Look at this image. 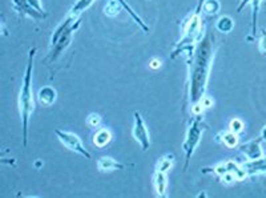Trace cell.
I'll list each match as a JSON object with an SVG mask.
<instances>
[{"mask_svg": "<svg viewBox=\"0 0 266 198\" xmlns=\"http://www.w3.org/2000/svg\"><path fill=\"white\" fill-rule=\"evenodd\" d=\"M133 116H135V126H133L132 134H133V138L140 144L143 152H145L149 149V146H151L149 132H148L147 125L144 122L141 114H140L139 112H135L133 113Z\"/></svg>", "mask_w": 266, "mask_h": 198, "instance_id": "cell-7", "label": "cell"}, {"mask_svg": "<svg viewBox=\"0 0 266 198\" xmlns=\"http://www.w3.org/2000/svg\"><path fill=\"white\" fill-rule=\"evenodd\" d=\"M121 10H124V8L120 3V0H108L104 7V14L108 18H115V16L119 15Z\"/></svg>", "mask_w": 266, "mask_h": 198, "instance_id": "cell-20", "label": "cell"}, {"mask_svg": "<svg viewBox=\"0 0 266 198\" xmlns=\"http://www.w3.org/2000/svg\"><path fill=\"white\" fill-rule=\"evenodd\" d=\"M258 50L266 54V28H261V38H259L258 43Z\"/></svg>", "mask_w": 266, "mask_h": 198, "instance_id": "cell-28", "label": "cell"}, {"mask_svg": "<svg viewBox=\"0 0 266 198\" xmlns=\"http://www.w3.org/2000/svg\"><path fill=\"white\" fill-rule=\"evenodd\" d=\"M95 3V0H77L74 4V7L71 8L70 14L75 16H80L84 11H87L92 4Z\"/></svg>", "mask_w": 266, "mask_h": 198, "instance_id": "cell-21", "label": "cell"}, {"mask_svg": "<svg viewBox=\"0 0 266 198\" xmlns=\"http://www.w3.org/2000/svg\"><path fill=\"white\" fill-rule=\"evenodd\" d=\"M243 129H245V125H243L242 120H239V118H233L229 124V130L237 133V134L242 133Z\"/></svg>", "mask_w": 266, "mask_h": 198, "instance_id": "cell-24", "label": "cell"}, {"mask_svg": "<svg viewBox=\"0 0 266 198\" xmlns=\"http://www.w3.org/2000/svg\"><path fill=\"white\" fill-rule=\"evenodd\" d=\"M220 181L224 185H226V186H229V185H233L234 182H237V178H235V176L231 173V172H226L224 176H221L220 177Z\"/></svg>", "mask_w": 266, "mask_h": 198, "instance_id": "cell-26", "label": "cell"}, {"mask_svg": "<svg viewBox=\"0 0 266 198\" xmlns=\"http://www.w3.org/2000/svg\"><path fill=\"white\" fill-rule=\"evenodd\" d=\"M80 26H81V19L79 18V19H77L76 22H75V23L72 24V26H71V27L68 28V30H67V31L64 32L58 40H56V43L51 44V50L48 52V56H47V62H48V64H54V62L62 56L63 52L70 47L71 43H72V39H74V35L76 34L77 30L80 28Z\"/></svg>", "mask_w": 266, "mask_h": 198, "instance_id": "cell-5", "label": "cell"}, {"mask_svg": "<svg viewBox=\"0 0 266 198\" xmlns=\"http://www.w3.org/2000/svg\"><path fill=\"white\" fill-rule=\"evenodd\" d=\"M243 169L246 170L249 177L258 174H266V156L259 157L255 160H249L246 162L242 164Z\"/></svg>", "mask_w": 266, "mask_h": 198, "instance_id": "cell-11", "label": "cell"}, {"mask_svg": "<svg viewBox=\"0 0 266 198\" xmlns=\"http://www.w3.org/2000/svg\"><path fill=\"white\" fill-rule=\"evenodd\" d=\"M87 126L88 128H97V126H100L101 124V117L97 114V113H91L88 117H87Z\"/></svg>", "mask_w": 266, "mask_h": 198, "instance_id": "cell-25", "label": "cell"}, {"mask_svg": "<svg viewBox=\"0 0 266 198\" xmlns=\"http://www.w3.org/2000/svg\"><path fill=\"white\" fill-rule=\"evenodd\" d=\"M263 0H241V3L237 7V12H241L243 8L246 7L247 4H250L253 7V11H251V26H250V34L251 39L257 35V20H258V14H259V7H261V3Z\"/></svg>", "mask_w": 266, "mask_h": 198, "instance_id": "cell-10", "label": "cell"}, {"mask_svg": "<svg viewBox=\"0 0 266 198\" xmlns=\"http://www.w3.org/2000/svg\"><path fill=\"white\" fill-rule=\"evenodd\" d=\"M233 28H234V22L230 16H221L216 22V30L221 34H229L233 31Z\"/></svg>", "mask_w": 266, "mask_h": 198, "instance_id": "cell-18", "label": "cell"}, {"mask_svg": "<svg viewBox=\"0 0 266 198\" xmlns=\"http://www.w3.org/2000/svg\"><path fill=\"white\" fill-rule=\"evenodd\" d=\"M161 66H162V62L158 58H152L151 62H149V64H148V66H149L151 70H158V68H161Z\"/></svg>", "mask_w": 266, "mask_h": 198, "instance_id": "cell-30", "label": "cell"}, {"mask_svg": "<svg viewBox=\"0 0 266 198\" xmlns=\"http://www.w3.org/2000/svg\"><path fill=\"white\" fill-rule=\"evenodd\" d=\"M166 185H168V178H166L165 172L156 170L153 176V186L154 192L158 197H165L166 196Z\"/></svg>", "mask_w": 266, "mask_h": 198, "instance_id": "cell-14", "label": "cell"}, {"mask_svg": "<svg viewBox=\"0 0 266 198\" xmlns=\"http://www.w3.org/2000/svg\"><path fill=\"white\" fill-rule=\"evenodd\" d=\"M202 3L204 0H198L196 10L190 14L182 24L181 38L170 52V58L173 60L181 54H186V60L194 54L197 44L204 36V26H202Z\"/></svg>", "mask_w": 266, "mask_h": 198, "instance_id": "cell-2", "label": "cell"}, {"mask_svg": "<svg viewBox=\"0 0 266 198\" xmlns=\"http://www.w3.org/2000/svg\"><path fill=\"white\" fill-rule=\"evenodd\" d=\"M111 140H112V133L105 128L99 129V130L93 134L92 138L93 144H95V146H97V148H104V146H107V145L109 144V141Z\"/></svg>", "mask_w": 266, "mask_h": 198, "instance_id": "cell-16", "label": "cell"}, {"mask_svg": "<svg viewBox=\"0 0 266 198\" xmlns=\"http://www.w3.org/2000/svg\"><path fill=\"white\" fill-rule=\"evenodd\" d=\"M97 168L100 172H111L121 170V169H124V165L117 162L112 157H101V158L97 160Z\"/></svg>", "mask_w": 266, "mask_h": 198, "instance_id": "cell-15", "label": "cell"}, {"mask_svg": "<svg viewBox=\"0 0 266 198\" xmlns=\"http://www.w3.org/2000/svg\"><path fill=\"white\" fill-rule=\"evenodd\" d=\"M36 48H31L28 52V62L26 66V74L22 90L19 94V110L23 122V145L27 146V130L28 121L31 117L34 109H35V101H34V94H32V70H34V60H35Z\"/></svg>", "mask_w": 266, "mask_h": 198, "instance_id": "cell-3", "label": "cell"}, {"mask_svg": "<svg viewBox=\"0 0 266 198\" xmlns=\"http://www.w3.org/2000/svg\"><path fill=\"white\" fill-rule=\"evenodd\" d=\"M226 166H228V170L235 176L237 181H243V180H246L249 177L246 170L243 169L242 164L239 165L238 162H235L233 160H229V161H226Z\"/></svg>", "mask_w": 266, "mask_h": 198, "instance_id": "cell-17", "label": "cell"}, {"mask_svg": "<svg viewBox=\"0 0 266 198\" xmlns=\"http://www.w3.org/2000/svg\"><path fill=\"white\" fill-rule=\"evenodd\" d=\"M190 112H192V116H202L204 114L205 108L201 105V102H196L189 106Z\"/></svg>", "mask_w": 266, "mask_h": 198, "instance_id": "cell-27", "label": "cell"}, {"mask_svg": "<svg viewBox=\"0 0 266 198\" xmlns=\"http://www.w3.org/2000/svg\"><path fill=\"white\" fill-rule=\"evenodd\" d=\"M261 137H262L263 141H266V125L262 128V130H261Z\"/></svg>", "mask_w": 266, "mask_h": 198, "instance_id": "cell-31", "label": "cell"}, {"mask_svg": "<svg viewBox=\"0 0 266 198\" xmlns=\"http://www.w3.org/2000/svg\"><path fill=\"white\" fill-rule=\"evenodd\" d=\"M173 154H166L164 157H161V158L158 160L157 165H156V170L165 172L166 173L172 168V165H173Z\"/></svg>", "mask_w": 266, "mask_h": 198, "instance_id": "cell-22", "label": "cell"}, {"mask_svg": "<svg viewBox=\"0 0 266 198\" xmlns=\"http://www.w3.org/2000/svg\"><path fill=\"white\" fill-rule=\"evenodd\" d=\"M262 137L259 136L257 138L251 141H247L245 144L238 145L239 152H242L243 154L246 156L247 160H255L259 158V157H262Z\"/></svg>", "mask_w": 266, "mask_h": 198, "instance_id": "cell-8", "label": "cell"}, {"mask_svg": "<svg viewBox=\"0 0 266 198\" xmlns=\"http://www.w3.org/2000/svg\"><path fill=\"white\" fill-rule=\"evenodd\" d=\"M202 173H213V174H216L218 178H220L221 176H224L226 172H228V166H226V162H220L218 165L213 168H202Z\"/></svg>", "mask_w": 266, "mask_h": 198, "instance_id": "cell-23", "label": "cell"}, {"mask_svg": "<svg viewBox=\"0 0 266 198\" xmlns=\"http://www.w3.org/2000/svg\"><path fill=\"white\" fill-rule=\"evenodd\" d=\"M56 98H58V92H56L54 86H43L42 90H39L38 101L39 104L43 105V106H51V105H54Z\"/></svg>", "mask_w": 266, "mask_h": 198, "instance_id": "cell-12", "label": "cell"}, {"mask_svg": "<svg viewBox=\"0 0 266 198\" xmlns=\"http://www.w3.org/2000/svg\"><path fill=\"white\" fill-rule=\"evenodd\" d=\"M208 124L205 122L202 116H192L189 121V126L186 130L185 141L182 144V149H184V154H185V164H184V170L188 169L189 166L190 160H192L196 148L198 146L202 137V133L208 129Z\"/></svg>", "mask_w": 266, "mask_h": 198, "instance_id": "cell-4", "label": "cell"}, {"mask_svg": "<svg viewBox=\"0 0 266 198\" xmlns=\"http://www.w3.org/2000/svg\"><path fill=\"white\" fill-rule=\"evenodd\" d=\"M55 134L58 136L60 142H62L67 149L75 152L77 154L83 156L85 158H91V153L85 149V146L83 145V141L80 140V137L77 136V134H75V133L72 132L59 130V129H55Z\"/></svg>", "mask_w": 266, "mask_h": 198, "instance_id": "cell-6", "label": "cell"}, {"mask_svg": "<svg viewBox=\"0 0 266 198\" xmlns=\"http://www.w3.org/2000/svg\"><path fill=\"white\" fill-rule=\"evenodd\" d=\"M221 4L218 0H204L202 3V14L208 16H214L220 12Z\"/></svg>", "mask_w": 266, "mask_h": 198, "instance_id": "cell-19", "label": "cell"}, {"mask_svg": "<svg viewBox=\"0 0 266 198\" xmlns=\"http://www.w3.org/2000/svg\"><path fill=\"white\" fill-rule=\"evenodd\" d=\"M12 4H14L15 11L18 12L20 16H30L32 19H38V20L48 18V14L44 15V14H40L39 11H36L35 8L30 4L28 0H12Z\"/></svg>", "mask_w": 266, "mask_h": 198, "instance_id": "cell-9", "label": "cell"}, {"mask_svg": "<svg viewBox=\"0 0 266 198\" xmlns=\"http://www.w3.org/2000/svg\"><path fill=\"white\" fill-rule=\"evenodd\" d=\"M216 52V40L212 32H206L202 39L198 42L194 54L186 60L189 66V78H188V102L189 105L200 102L204 94H206L209 74L212 70L213 58Z\"/></svg>", "mask_w": 266, "mask_h": 198, "instance_id": "cell-1", "label": "cell"}, {"mask_svg": "<svg viewBox=\"0 0 266 198\" xmlns=\"http://www.w3.org/2000/svg\"><path fill=\"white\" fill-rule=\"evenodd\" d=\"M34 165H35V168H42L43 166V162L40 161V160H38V161H35V164H34Z\"/></svg>", "mask_w": 266, "mask_h": 198, "instance_id": "cell-32", "label": "cell"}, {"mask_svg": "<svg viewBox=\"0 0 266 198\" xmlns=\"http://www.w3.org/2000/svg\"><path fill=\"white\" fill-rule=\"evenodd\" d=\"M214 140H216L217 142L224 144L225 146L229 149L238 148V145H239L238 134L234 132H231V130H225V132L218 133V134L214 137Z\"/></svg>", "mask_w": 266, "mask_h": 198, "instance_id": "cell-13", "label": "cell"}, {"mask_svg": "<svg viewBox=\"0 0 266 198\" xmlns=\"http://www.w3.org/2000/svg\"><path fill=\"white\" fill-rule=\"evenodd\" d=\"M200 102L205 109L212 108L213 105H214V100H213L210 96H208V94H204V96H202V98L200 100Z\"/></svg>", "mask_w": 266, "mask_h": 198, "instance_id": "cell-29", "label": "cell"}]
</instances>
